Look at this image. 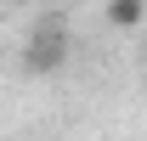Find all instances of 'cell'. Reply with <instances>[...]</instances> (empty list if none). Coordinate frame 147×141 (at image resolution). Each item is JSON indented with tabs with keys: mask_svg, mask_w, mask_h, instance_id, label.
<instances>
[{
	"mask_svg": "<svg viewBox=\"0 0 147 141\" xmlns=\"http://www.w3.org/2000/svg\"><path fill=\"white\" fill-rule=\"evenodd\" d=\"M68 56H74L68 23H62V17H45L34 34H28V45H23V68L34 73V79H51V73L68 68Z\"/></svg>",
	"mask_w": 147,
	"mask_h": 141,
	"instance_id": "6da1fadb",
	"label": "cell"
},
{
	"mask_svg": "<svg viewBox=\"0 0 147 141\" xmlns=\"http://www.w3.org/2000/svg\"><path fill=\"white\" fill-rule=\"evenodd\" d=\"M108 23L119 28V34H136L147 23V0H108Z\"/></svg>",
	"mask_w": 147,
	"mask_h": 141,
	"instance_id": "7a4b0ae2",
	"label": "cell"
}]
</instances>
